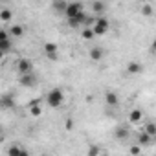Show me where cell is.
<instances>
[{"instance_id": "4316f807", "label": "cell", "mask_w": 156, "mask_h": 156, "mask_svg": "<svg viewBox=\"0 0 156 156\" xmlns=\"http://www.w3.org/2000/svg\"><path fill=\"white\" fill-rule=\"evenodd\" d=\"M20 156H30V152H28L26 149H22V152H20Z\"/></svg>"}, {"instance_id": "ffe728a7", "label": "cell", "mask_w": 156, "mask_h": 156, "mask_svg": "<svg viewBox=\"0 0 156 156\" xmlns=\"http://www.w3.org/2000/svg\"><path fill=\"white\" fill-rule=\"evenodd\" d=\"M141 15H145V17H152V15H154V8H152V4H141Z\"/></svg>"}, {"instance_id": "44dd1931", "label": "cell", "mask_w": 156, "mask_h": 156, "mask_svg": "<svg viewBox=\"0 0 156 156\" xmlns=\"http://www.w3.org/2000/svg\"><path fill=\"white\" fill-rule=\"evenodd\" d=\"M20 152H22V147L20 145H11L8 149V156H20Z\"/></svg>"}, {"instance_id": "52a82bcc", "label": "cell", "mask_w": 156, "mask_h": 156, "mask_svg": "<svg viewBox=\"0 0 156 156\" xmlns=\"http://www.w3.org/2000/svg\"><path fill=\"white\" fill-rule=\"evenodd\" d=\"M19 83H20L22 87H26V88H31V87H35V83H37V77H35V73L19 75Z\"/></svg>"}, {"instance_id": "d4e9b609", "label": "cell", "mask_w": 156, "mask_h": 156, "mask_svg": "<svg viewBox=\"0 0 156 156\" xmlns=\"http://www.w3.org/2000/svg\"><path fill=\"white\" fill-rule=\"evenodd\" d=\"M87 156H99V147L98 145H90L87 151Z\"/></svg>"}, {"instance_id": "6da1fadb", "label": "cell", "mask_w": 156, "mask_h": 156, "mask_svg": "<svg viewBox=\"0 0 156 156\" xmlns=\"http://www.w3.org/2000/svg\"><path fill=\"white\" fill-rule=\"evenodd\" d=\"M64 103V92H62V88H51L48 94H46V105L50 107V108H59L61 105Z\"/></svg>"}, {"instance_id": "3957f363", "label": "cell", "mask_w": 156, "mask_h": 156, "mask_svg": "<svg viewBox=\"0 0 156 156\" xmlns=\"http://www.w3.org/2000/svg\"><path fill=\"white\" fill-rule=\"evenodd\" d=\"M15 70L19 75H26V73H33V62L26 57H20L15 64Z\"/></svg>"}, {"instance_id": "8fae6325", "label": "cell", "mask_w": 156, "mask_h": 156, "mask_svg": "<svg viewBox=\"0 0 156 156\" xmlns=\"http://www.w3.org/2000/svg\"><path fill=\"white\" fill-rule=\"evenodd\" d=\"M141 72H143L141 62H138V61H130V62L127 64V73H129V75H138V73H141Z\"/></svg>"}, {"instance_id": "ba28073f", "label": "cell", "mask_w": 156, "mask_h": 156, "mask_svg": "<svg viewBox=\"0 0 156 156\" xmlns=\"http://www.w3.org/2000/svg\"><path fill=\"white\" fill-rule=\"evenodd\" d=\"M129 136H130V130H129V127H125V125H119V127H116V129H114V138H116V140H119V141H125Z\"/></svg>"}, {"instance_id": "f1b7e54d", "label": "cell", "mask_w": 156, "mask_h": 156, "mask_svg": "<svg viewBox=\"0 0 156 156\" xmlns=\"http://www.w3.org/2000/svg\"><path fill=\"white\" fill-rule=\"evenodd\" d=\"M154 156H156V154H154Z\"/></svg>"}, {"instance_id": "9c48e42d", "label": "cell", "mask_w": 156, "mask_h": 156, "mask_svg": "<svg viewBox=\"0 0 156 156\" xmlns=\"http://www.w3.org/2000/svg\"><path fill=\"white\" fill-rule=\"evenodd\" d=\"M28 112H30V116H31V118H39V116L42 114L41 101H39V99H33V101L28 105Z\"/></svg>"}, {"instance_id": "d6986e66", "label": "cell", "mask_w": 156, "mask_h": 156, "mask_svg": "<svg viewBox=\"0 0 156 156\" xmlns=\"http://www.w3.org/2000/svg\"><path fill=\"white\" fill-rule=\"evenodd\" d=\"M81 37L85 39V41H92L94 37H96V33H94V30L88 26V28H85V30H81Z\"/></svg>"}, {"instance_id": "83f0119b", "label": "cell", "mask_w": 156, "mask_h": 156, "mask_svg": "<svg viewBox=\"0 0 156 156\" xmlns=\"http://www.w3.org/2000/svg\"><path fill=\"white\" fill-rule=\"evenodd\" d=\"M42 156H51V154H42Z\"/></svg>"}, {"instance_id": "cb8c5ba5", "label": "cell", "mask_w": 156, "mask_h": 156, "mask_svg": "<svg viewBox=\"0 0 156 156\" xmlns=\"http://www.w3.org/2000/svg\"><path fill=\"white\" fill-rule=\"evenodd\" d=\"M140 152H141V147L136 143V145H132V147H129V154L130 156H140Z\"/></svg>"}, {"instance_id": "30bf717a", "label": "cell", "mask_w": 156, "mask_h": 156, "mask_svg": "<svg viewBox=\"0 0 156 156\" xmlns=\"http://www.w3.org/2000/svg\"><path fill=\"white\" fill-rule=\"evenodd\" d=\"M88 57L94 61V62H99L103 57H105V50L101 48V46H94L92 50H90V53H88Z\"/></svg>"}, {"instance_id": "8992f818", "label": "cell", "mask_w": 156, "mask_h": 156, "mask_svg": "<svg viewBox=\"0 0 156 156\" xmlns=\"http://www.w3.org/2000/svg\"><path fill=\"white\" fill-rule=\"evenodd\" d=\"M105 103L110 107V108H118L119 107V96L114 92V90H108L105 94Z\"/></svg>"}, {"instance_id": "5b68a950", "label": "cell", "mask_w": 156, "mask_h": 156, "mask_svg": "<svg viewBox=\"0 0 156 156\" xmlns=\"http://www.w3.org/2000/svg\"><path fill=\"white\" fill-rule=\"evenodd\" d=\"M81 13H85V8H83V4H68L64 17H66V20H70V19L79 17Z\"/></svg>"}, {"instance_id": "484cf974", "label": "cell", "mask_w": 156, "mask_h": 156, "mask_svg": "<svg viewBox=\"0 0 156 156\" xmlns=\"http://www.w3.org/2000/svg\"><path fill=\"white\" fill-rule=\"evenodd\" d=\"M151 51L152 53H156V37L152 39V42H151Z\"/></svg>"}, {"instance_id": "5bb4252c", "label": "cell", "mask_w": 156, "mask_h": 156, "mask_svg": "<svg viewBox=\"0 0 156 156\" xmlns=\"http://www.w3.org/2000/svg\"><path fill=\"white\" fill-rule=\"evenodd\" d=\"M9 33H11L13 39H19V37L24 35V26H22V24H13V26L9 28Z\"/></svg>"}, {"instance_id": "2e32d148", "label": "cell", "mask_w": 156, "mask_h": 156, "mask_svg": "<svg viewBox=\"0 0 156 156\" xmlns=\"http://www.w3.org/2000/svg\"><path fill=\"white\" fill-rule=\"evenodd\" d=\"M143 132H147L151 138H156V123L154 121H147L143 125Z\"/></svg>"}, {"instance_id": "4fadbf2b", "label": "cell", "mask_w": 156, "mask_h": 156, "mask_svg": "<svg viewBox=\"0 0 156 156\" xmlns=\"http://www.w3.org/2000/svg\"><path fill=\"white\" fill-rule=\"evenodd\" d=\"M136 140H138V145H140V147H147V145L152 141V138H151L147 132H143V130L136 134Z\"/></svg>"}, {"instance_id": "7c38bea8", "label": "cell", "mask_w": 156, "mask_h": 156, "mask_svg": "<svg viewBox=\"0 0 156 156\" xmlns=\"http://www.w3.org/2000/svg\"><path fill=\"white\" fill-rule=\"evenodd\" d=\"M141 119H143V110L141 108H132L129 112V121L130 123H140Z\"/></svg>"}, {"instance_id": "277c9868", "label": "cell", "mask_w": 156, "mask_h": 156, "mask_svg": "<svg viewBox=\"0 0 156 156\" xmlns=\"http://www.w3.org/2000/svg\"><path fill=\"white\" fill-rule=\"evenodd\" d=\"M42 51H44V55L50 61H57V57H59V44H55V42H44L42 44Z\"/></svg>"}, {"instance_id": "7402d4cb", "label": "cell", "mask_w": 156, "mask_h": 156, "mask_svg": "<svg viewBox=\"0 0 156 156\" xmlns=\"http://www.w3.org/2000/svg\"><path fill=\"white\" fill-rule=\"evenodd\" d=\"M13 103H15V101H13V96H9V94H8V96H4V98H2V107H4V108H11V107H13Z\"/></svg>"}, {"instance_id": "603a6c76", "label": "cell", "mask_w": 156, "mask_h": 156, "mask_svg": "<svg viewBox=\"0 0 156 156\" xmlns=\"http://www.w3.org/2000/svg\"><path fill=\"white\" fill-rule=\"evenodd\" d=\"M0 50H2V55L8 53V51L11 50V39H8V41H0Z\"/></svg>"}, {"instance_id": "ac0fdd59", "label": "cell", "mask_w": 156, "mask_h": 156, "mask_svg": "<svg viewBox=\"0 0 156 156\" xmlns=\"http://www.w3.org/2000/svg\"><path fill=\"white\" fill-rule=\"evenodd\" d=\"M51 6H53L55 11H59V13L64 15V13H66V8H68V2H62V0H59V2H53Z\"/></svg>"}, {"instance_id": "7a4b0ae2", "label": "cell", "mask_w": 156, "mask_h": 156, "mask_svg": "<svg viewBox=\"0 0 156 156\" xmlns=\"http://www.w3.org/2000/svg\"><path fill=\"white\" fill-rule=\"evenodd\" d=\"M90 28L94 30L96 35H105V33L110 30V20H108L107 17H96V19H94V24H92Z\"/></svg>"}, {"instance_id": "e0dca14e", "label": "cell", "mask_w": 156, "mask_h": 156, "mask_svg": "<svg viewBox=\"0 0 156 156\" xmlns=\"http://www.w3.org/2000/svg\"><path fill=\"white\" fill-rule=\"evenodd\" d=\"M11 17H13V11L9 8H0V20H2V22L11 20Z\"/></svg>"}, {"instance_id": "9a60e30c", "label": "cell", "mask_w": 156, "mask_h": 156, "mask_svg": "<svg viewBox=\"0 0 156 156\" xmlns=\"http://www.w3.org/2000/svg\"><path fill=\"white\" fill-rule=\"evenodd\" d=\"M90 9H92L96 15H103L105 9H107V4H105V2H92V4H90Z\"/></svg>"}]
</instances>
